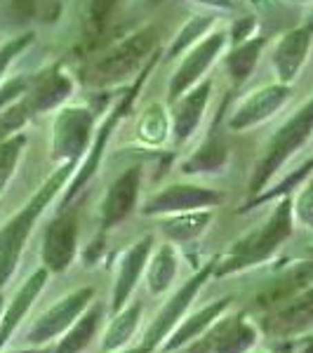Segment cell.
I'll use <instances>...</instances> for the list:
<instances>
[{
	"mask_svg": "<svg viewBox=\"0 0 313 353\" xmlns=\"http://www.w3.org/2000/svg\"><path fill=\"white\" fill-rule=\"evenodd\" d=\"M76 170V161L64 163L54 174L48 176V181L31 196L24 208L14 214L8 224L0 229V290L12 281V276L17 273V266H19L21 252H24L28 238H31V231L36 226L38 217L45 212L52 198L61 191V186L66 184V179L71 176V172Z\"/></svg>",
	"mask_w": 313,
	"mask_h": 353,
	"instance_id": "obj_1",
	"label": "cell"
},
{
	"mask_svg": "<svg viewBox=\"0 0 313 353\" xmlns=\"http://www.w3.org/2000/svg\"><path fill=\"white\" fill-rule=\"evenodd\" d=\"M292 226H294L292 201L287 196H283L281 203L273 208L271 217L257 231L248 233L243 241H238L224 259H217L214 276H231V273L245 271L250 266L266 261L292 236Z\"/></svg>",
	"mask_w": 313,
	"mask_h": 353,
	"instance_id": "obj_2",
	"label": "cell"
},
{
	"mask_svg": "<svg viewBox=\"0 0 313 353\" xmlns=\"http://www.w3.org/2000/svg\"><path fill=\"white\" fill-rule=\"evenodd\" d=\"M311 132H313V99L309 104L301 106V109L273 134L269 149H266V156L259 161L257 170H254V174H252V181H250V191H252L254 196H259V193L266 189L271 176L283 168V163H285L306 139H309Z\"/></svg>",
	"mask_w": 313,
	"mask_h": 353,
	"instance_id": "obj_3",
	"label": "cell"
},
{
	"mask_svg": "<svg viewBox=\"0 0 313 353\" xmlns=\"http://www.w3.org/2000/svg\"><path fill=\"white\" fill-rule=\"evenodd\" d=\"M92 301H94V288L90 285L64 294L59 301H54L50 309H45L31 323V327L26 330V337H24L26 346L28 349H45L54 339H61L71 330L73 323L90 309Z\"/></svg>",
	"mask_w": 313,
	"mask_h": 353,
	"instance_id": "obj_4",
	"label": "cell"
},
{
	"mask_svg": "<svg viewBox=\"0 0 313 353\" xmlns=\"http://www.w3.org/2000/svg\"><path fill=\"white\" fill-rule=\"evenodd\" d=\"M214 269H217V257L210 259L201 271L193 273L189 281H186L184 285H181L177 292L158 309V313L153 316V321L149 323V327H146L144 339L139 341L146 351L156 353L161 349V344L168 339V334L184 321V316L189 313L193 299H196L198 292H201V288L210 281V276H214Z\"/></svg>",
	"mask_w": 313,
	"mask_h": 353,
	"instance_id": "obj_5",
	"label": "cell"
},
{
	"mask_svg": "<svg viewBox=\"0 0 313 353\" xmlns=\"http://www.w3.org/2000/svg\"><path fill=\"white\" fill-rule=\"evenodd\" d=\"M153 45H156V33L149 31V28L130 36L128 41L118 43L109 54L101 57L94 64V81L111 83V81L128 78L151 54Z\"/></svg>",
	"mask_w": 313,
	"mask_h": 353,
	"instance_id": "obj_6",
	"label": "cell"
},
{
	"mask_svg": "<svg viewBox=\"0 0 313 353\" xmlns=\"http://www.w3.org/2000/svg\"><path fill=\"white\" fill-rule=\"evenodd\" d=\"M78 250V217L71 210H59L57 219L43 236V266L50 273H64L76 259Z\"/></svg>",
	"mask_w": 313,
	"mask_h": 353,
	"instance_id": "obj_7",
	"label": "cell"
},
{
	"mask_svg": "<svg viewBox=\"0 0 313 353\" xmlns=\"http://www.w3.org/2000/svg\"><path fill=\"white\" fill-rule=\"evenodd\" d=\"M224 201V193L214 189L193 184H172L168 189L158 191L156 196L146 203L144 214H179L193 212V210H212Z\"/></svg>",
	"mask_w": 313,
	"mask_h": 353,
	"instance_id": "obj_8",
	"label": "cell"
},
{
	"mask_svg": "<svg viewBox=\"0 0 313 353\" xmlns=\"http://www.w3.org/2000/svg\"><path fill=\"white\" fill-rule=\"evenodd\" d=\"M313 327V285H309L304 292L292 297L278 309H271L266 313L261 330L271 337L287 339L304 334L306 330Z\"/></svg>",
	"mask_w": 313,
	"mask_h": 353,
	"instance_id": "obj_9",
	"label": "cell"
},
{
	"mask_svg": "<svg viewBox=\"0 0 313 353\" xmlns=\"http://www.w3.org/2000/svg\"><path fill=\"white\" fill-rule=\"evenodd\" d=\"M90 130H92V113L85 109H66L59 113L54 123L52 153L57 158H64L66 163L81 161L88 151Z\"/></svg>",
	"mask_w": 313,
	"mask_h": 353,
	"instance_id": "obj_10",
	"label": "cell"
},
{
	"mask_svg": "<svg viewBox=\"0 0 313 353\" xmlns=\"http://www.w3.org/2000/svg\"><path fill=\"white\" fill-rule=\"evenodd\" d=\"M151 252H153V238L146 236L141 241H137L123 254L121 261H118L116 281H113V292H111V313H118L123 306L130 304V297H132L137 283L146 273Z\"/></svg>",
	"mask_w": 313,
	"mask_h": 353,
	"instance_id": "obj_11",
	"label": "cell"
},
{
	"mask_svg": "<svg viewBox=\"0 0 313 353\" xmlns=\"http://www.w3.org/2000/svg\"><path fill=\"white\" fill-rule=\"evenodd\" d=\"M149 71H151V66H144V71H141V76L137 78V83L132 85V90H130V92L125 94L121 101H118L116 109L111 111L109 121H106L104 125H101V130H99V134H97V141H94L92 151H90V156H88V161H85V165L81 168V172L76 174V179L71 181V186H68V191L64 193V198H61V208H59V210H66V208H68V203H71L73 198H76V193L83 189L85 181H88L90 176L94 174L97 165H99V161H101V153H104V146H106V139H109L111 130L116 128V123L121 121V118L125 116V113L130 111V106H132V101H134V94L139 92L141 83H144V78L149 76Z\"/></svg>",
	"mask_w": 313,
	"mask_h": 353,
	"instance_id": "obj_12",
	"label": "cell"
},
{
	"mask_svg": "<svg viewBox=\"0 0 313 353\" xmlns=\"http://www.w3.org/2000/svg\"><path fill=\"white\" fill-rule=\"evenodd\" d=\"M48 278H50V271L45 269V266L38 271H33L31 276L21 283V288L12 294V299L5 304L3 316H0V351L10 344V339L14 337V332L21 327V323H24V318L28 316V311L33 309V304H36L38 297H41Z\"/></svg>",
	"mask_w": 313,
	"mask_h": 353,
	"instance_id": "obj_13",
	"label": "cell"
},
{
	"mask_svg": "<svg viewBox=\"0 0 313 353\" xmlns=\"http://www.w3.org/2000/svg\"><path fill=\"white\" fill-rule=\"evenodd\" d=\"M141 189V170L130 168L118 176L106 191L104 203H101V229L109 231L118 226L134 210L137 201H139Z\"/></svg>",
	"mask_w": 313,
	"mask_h": 353,
	"instance_id": "obj_14",
	"label": "cell"
},
{
	"mask_svg": "<svg viewBox=\"0 0 313 353\" xmlns=\"http://www.w3.org/2000/svg\"><path fill=\"white\" fill-rule=\"evenodd\" d=\"M231 301L233 297L229 294V297H221L217 301H212V304L203 306V309H198L196 313H191V316H184V321H181L179 325L168 334V339L161 344L158 353H172L181 349V346L191 344L193 339L203 337V334L231 309Z\"/></svg>",
	"mask_w": 313,
	"mask_h": 353,
	"instance_id": "obj_15",
	"label": "cell"
},
{
	"mask_svg": "<svg viewBox=\"0 0 313 353\" xmlns=\"http://www.w3.org/2000/svg\"><path fill=\"white\" fill-rule=\"evenodd\" d=\"M212 353H250L259 341V327L248 313H224L212 325Z\"/></svg>",
	"mask_w": 313,
	"mask_h": 353,
	"instance_id": "obj_16",
	"label": "cell"
},
{
	"mask_svg": "<svg viewBox=\"0 0 313 353\" xmlns=\"http://www.w3.org/2000/svg\"><path fill=\"white\" fill-rule=\"evenodd\" d=\"M287 94H290V88L285 83L269 85V88L252 92L231 116V121H229L231 130H245L261 121H266V118H271L273 113L285 104Z\"/></svg>",
	"mask_w": 313,
	"mask_h": 353,
	"instance_id": "obj_17",
	"label": "cell"
},
{
	"mask_svg": "<svg viewBox=\"0 0 313 353\" xmlns=\"http://www.w3.org/2000/svg\"><path fill=\"white\" fill-rule=\"evenodd\" d=\"M224 33H214V36L205 38L193 52L186 57V61L179 66L177 76H174L172 85H170V99H179L181 94H186L193 85L198 83V78L205 73V68L214 61V57L219 54V50L224 48Z\"/></svg>",
	"mask_w": 313,
	"mask_h": 353,
	"instance_id": "obj_18",
	"label": "cell"
},
{
	"mask_svg": "<svg viewBox=\"0 0 313 353\" xmlns=\"http://www.w3.org/2000/svg\"><path fill=\"white\" fill-rule=\"evenodd\" d=\"M311 33H313L311 26H301L281 38L276 52H273V66H276V73H278V78H281V83L290 85L297 78L299 68L304 66L306 54H309Z\"/></svg>",
	"mask_w": 313,
	"mask_h": 353,
	"instance_id": "obj_19",
	"label": "cell"
},
{
	"mask_svg": "<svg viewBox=\"0 0 313 353\" xmlns=\"http://www.w3.org/2000/svg\"><path fill=\"white\" fill-rule=\"evenodd\" d=\"M309 285H313V261H301V264H294L292 269L283 273L281 278H276L264 292H259L257 304L269 311L278 309L281 304L304 292Z\"/></svg>",
	"mask_w": 313,
	"mask_h": 353,
	"instance_id": "obj_20",
	"label": "cell"
},
{
	"mask_svg": "<svg viewBox=\"0 0 313 353\" xmlns=\"http://www.w3.org/2000/svg\"><path fill=\"white\" fill-rule=\"evenodd\" d=\"M141 313H144V304L141 301H130L118 313H113V321L106 327L104 337H101V353H116L123 351L139 330Z\"/></svg>",
	"mask_w": 313,
	"mask_h": 353,
	"instance_id": "obj_21",
	"label": "cell"
},
{
	"mask_svg": "<svg viewBox=\"0 0 313 353\" xmlns=\"http://www.w3.org/2000/svg\"><path fill=\"white\" fill-rule=\"evenodd\" d=\"M104 318V304L101 301H92L90 309L78 318L76 323L71 325V330L57 341L52 353H83L92 344L97 330H99V323Z\"/></svg>",
	"mask_w": 313,
	"mask_h": 353,
	"instance_id": "obj_22",
	"label": "cell"
},
{
	"mask_svg": "<svg viewBox=\"0 0 313 353\" xmlns=\"http://www.w3.org/2000/svg\"><path fill=\"white\" fill-rule=\"evenodd\" d=\"M179 273V259L177 252H174L172 245H161L156 252H151L149 266H146V290L153 297H161V294L168 292L172 288V283L177 281Z\"/></svg>",
	"mask_w": 313,
	"mask_h": 353,
	"instance_id": "obj_23",
	"label": "cell"
},
{
	"mask_svg": "<svg viewBox=\"0 0 313 353\" xmlns=\"http://www.w3.org/2000/svg\"><path fill=\"white\" fill-rule=\"evenodd\" d=\"M68 92H71V81H68L64 73L52 71V73H48V76H43L31 92H26L28 97L24 99V104L28 106L31 113L48 111V109H54L59 101H64Z\"/></svg>",
	"mask_w": 313,
	"mask_h": 353,
	"instance_id": "obj_24",
	"label": "cell"
},
{
	"mask_svg": "<svg viewBox=\"0 0 313 353\" xmlns=\"http://www.w3.org/2000/svg\"><path fill=\"white\" fill-rule=\"evenodd\" d=\"M210 219H212V210H193V212L168 214V219L161 224V231L172 243H191L208 229Z\"/></svg>",
	"mask_w": 313,
	"mask_h": 353,
	"instance_id": "obj_25",
	"label": "cell"
},
{
	"mask_svg": "<svg viewBox=\"0 0 313 353\" xmlns=\"http://www.w3.org/2000/svg\"><path fill=\"white\" fill-rule=\"evenodd\" d=\"M210 88H212L210 83H203L181 99V104L177 106V113H174V137H177V141H184L186 137H191L193 130L198 128L201 116L205 111V104H208V99H210Z\"/></svg>",
	"mask_w": 313,
	"mask_h": 353,
	"instance_id": "obj_26",
	"label": "cell"
},
{
	"mask_svg": "<svg viewBox=\"0 0 313 353\" xmlns=\"http://www.w3.org/2000/svg\"><path fill=\"white\" fill-rule=\"evenodd\" d=\"M261 48H264V38L257 36V38H252V41H243V45H238V48L233 50L229 61H226L233 81L236 83L248 81V76L252 73V68L257 66Z\"/></svg>",
	"mask_w": 313,
	"mask_h": 353,
	"instance_id": "obj_27",
	"label": "cell"
},
{
	"mask_svg": "<svg viewBox=\"0 0 313 353\" xmlns=\"http://www.w3.org/2000/svg\"><path fill=\"white\" fill-rule=\"evenodd\" d=\"M226 163V149L217 141L205 144L201 151H196L193 156L181 165L186 174H198V172H217L221 165Z\"/></svg>",
	"mask_w": 313,
	"mask_h": 353,
	"instance_id": "obj_28",
	"label": "cell"
},
{
	"mask_svg": "<svg viewBox=\"0 0 313 353\" xmlns=\"http://www.w3.org/2000/svg\"><path fill=\"white\" fill-rule=\"evenodd\" d=\"M24 144H26L24 134H12V137H8V139L0 141V193L5 191V186H8L10 179H12L17 161H19Z\"/></svg>",
	"mask_w": 313,
	"mask_h": 353,
	"instance_id": "obj_29",
	"label": "cell"
},
{
	"mask_svg": "<svg viewBox=\"0 0 313 353\" xmlns=\"http://www.w3.org/2000/svg\"><path fill=\"white\" fill-rule=\"evenodd\" d=\"M139 137L146 144H161L165 137H168V118H165L163 106L153 104L144 113V118L139 123Z\"/></svg>",
	"mask_w": 313,
	"mask_h": 353,
	"instance_id": "obj_30",
	"label": "cell"
},
{
	"mask_svg": "<svg viewBox=\"0 0 313 353\" xmlns=\"http://www.w3.org/2000/svg\"><path fill=\"white\" fill-rule=\"evenodd\" d=\"M311 170H313V158H311L309 163L301 165L297 172H292L290 176H285V179H283L281 184L276 186V189H271V191H266V193H259V196L254 198L252 203H250V208H254V205H261V203H266V201H276V198H281V196H287V193L292 191L294 186L301 184V181L306 179V174H309Z\"/></svg>",
	"mask_w": 313,
	"mask_h": 353,
	"instance_id": "obj_31",
	"label": "cell"
},
{
	"mask_svg": "<svg viewBox=\"0 0 313 353\" xmlns=\"http://www.w3.org/2000/svg\"><path fill=\"white\" fill-rule=\"evenodd\" d=\"M118 8V0H92L88 14V28L90 33H101L109 26V19Z\"/></svg>",
	"mask_w": 313,
	"mask_h": 353,
	"instance_id": "obj_32",
	"label": "cell"
},
{
	"mask_svg": "<svg viewBox=\"0 0 313 353\" xmlns=\"http://www.w3.org/2000/svg\"><path fill=\"white\" fill-rule=\"evenodd\" d=\"M294 221H299L304 229H313V181L306 184L292 201Z\"/></svg>",
	"mask_w": 313,
	"mask_h": 353,
	"instance_id": "obj_33",
	"label": "cell"
},
{
	"mask_svg": "<svg viewBox=\"0 0 313 353\" xmlns=\"http://www.w3.org/2000/svg\"><path fill=\"white\" fill-rule=\"evenodd\" d=\"M210 21H212V19H208V17H196V19H193L191 24L186 26L184 31L179 33V41L172 45V50H170V54H177L179 50H184L186 45L196 41L198 36H203V33H205V28L210 26Z\"/></svg>",
	"mask_w": 313,
	"mask_h": 353,
	"instance_id": "obj_34",
	"label": "cell"
},
{
	"mask_svg": "<svg viewBox=\"0 0 313 353\" xmlns=\"http://www.w3.org/2000/svg\"><path fill=\"white\" fill-rule=\"evenodd\" d=\"M26 88H28L26 78H14V81L5 83L3 88H0V111H3L10 101H14L19 94H26Z\"/></svg>",
	"mask_w": 313,
	"mask_h": 353,
	"instance_id": "obj_35",
	"label": "cell"
},
{
	"mask_svg": "<svg viewBox=\"0 0 313 353\" xmlns=\"http://www.w3.org/2000/svg\"><path fill=\"white\" fill-rule=\"evenodd\" d=\"M28 43H31V36H21V38H14V41H10L3 50H0V76H3L10 61H12L14 57L26 48Z\"/></svg>",
	"mask_w": 313,
	"mask_h": 353,
	"instance_id": "obj_36",
	"label": "cell"
},
{
	"mask_svg": "<svg viewBox=\"0 0 313 353\" xmlns=\"http://www.w3.org/2000/svg\"><path fill=\"white\" fill-rule=\"evenodd\" d=\"M212 349H214V337H212V327H210L203 337L193 339L191 344L181 346V349L172 351V353H212Z\"/></svg>",
	"mask_w": 313,
	"mask_h": 353,
	"instance_id": "obj_37",
	"label": "cell"
},
{
	"mask_svg": "<svg viewBox=\"0 0 313 353\" xmlns=\"http://www.w3.org/2000/svg\"><path fill=\"white\" fill-rule=\"evenodd\" d=\"M254 8H259L261 12H273V10H281L283 3L281 0H250Z\"/></svg>",
	"mask_w": 313,
	"mask_h": 353,
	"instance_id": "obj_38",
	"label": "cell"
},
{
	"mask_svg": "<svg viewBox=\"0 0 313 353\" xmlns=\"http://www.w3.org/2000/svg\"><path fill=\"white\" fill-rule=\"evenodd\" d=\"M12 8H14V12L31 14V12H33V8H36V0H14Z\"/></svg>",
	"mask_w": 313,
	"mask_h": 353,
	"instance_id": "obj_39",
	"label": "cell"
},
{
	"mask_svg": "<svg viewBox=\"0 0 313 353\" xmlns=\"http://www.w3.org/2000/svg\"><path fill=\"white\" fill-rule=\"evenodd\" d=\"M198 3H210V5H217V8H233V5L229 3V0H198Z\"/></svg>",
	"mask_w": 313,
	"mask_h": 353,
	"instance_id": "obj_40",
	"label": "cell"
},
{
	"mask_svg": "<svg viewBox=\"0 0 313 353\" xmlns=\"http://www.w3.org/2000/svg\"><path fill=\"white\" fill-rule=\"evenodd\" d=\"M0 353H50L48 349H28V346H26V349H19V351H0Z\"/></svg>",
	"mask_w": 313,
	"mask_h": 353,
	"instance_id": "obj_41",
	"label": "cell"
},
{
	"mask_svg": "<svg viewBox=\"0 0 313 353\" xmlns=\"http://www.w3.org/2000/svg\"><path fill=\"white\" fill-rule=\"evenodd\" d=\"M116 353H149V351H146L141 344H137V346H132V349H123V351H116Z\"/></svg>",
	"mask_w": 313,
	"mask_h": 353,
	"instance_id": "obj_42",
	"label": "cell"
},
{
	"mask_svg": "<svg viewBox=\"0 0 313 353\" xmlns=\"http://www.w3.org/2000/svg\"><path fill=\"white\" fill-rule=\"evenodd\" d=\"M299 353H313V337L311 339H306V344L301 346V351Z\"/></svg>",
	"mask_w": 313,
	"mask_h": 353,
	"instance_id": "obj_43",
	"label": "cell"
},
{
	"mask_svg": "<svg viewBox=\"0 0 313 353\" xmlns=\"http://www.w3.org/2000/svg\"><path fill=\"white\" fill-rule=\"evenodd\" d=\"M3 309H5V299H3V294H0V316H3Z\"/></svg>",
	"mask_w": 313,
	"mask_h": 353,
	"instance_id": "obj_44",
	"label": "cell"
},
{
	"mask_svg": "<svg viewBox=\"0 0 313 353\" xmlns=\"http://www.w3.org/2000/svg\"><path fill=\"white\" fill-rule=\"evenodd\" d=\"M149 3H153V5H158V3H163V0H149Z\"/></svg>",
	"mask_w": 313,
	"mask_h": 353,
	"instance_id": "obj_45",
	"label": "cell"
}]
</instances>
